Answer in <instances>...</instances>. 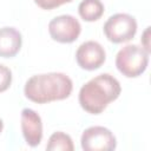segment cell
I'll return each mask as SVG.
<instances>
[{
  "label": "cell",
  "instance_id": "1",
  "mask_svg": "<svg viewBox=\"0 0 151 151\" xmlns=\"http://www.w3.org/2000/svg\"><path fill=\"white\" fill-rule=\"evenodd\" d=\"M72 90L71 78L61 72L34 74L27 79L24 86L25 97L37 104L66 99L71 96Z\"/></svg>",
  "mask_w": 151,
  "mask_h": 151
},
{
  "label": "cell",
  "instance_id": "2",
  "mask_svg": "<svg viewBox=\"0 0 151 151\" xmlns=\"http://www.w3.org/2000/svg\"><path fill=\"white\" fill-rule=\"evenodd\" d=\"M120 92L118 79L109 73H101L80 87L78 99L83 110L91 114H99L119 97Z\"/></svg>",
  "mask_w": 151,
  "mask_h": 151
},
{
  "label": "cell",
  "instance_id": "3",
  "mask_svg": "<svg viewBox=\"0 0 151 151\" xmlns=\"http://www.w3.org/2000/svg\"><path fill=\"white\" fill-rule=\"evenodd\" d=\"M149 54L150 53L139 45H125L116 55V67L126 78L139 77L147 67Z\"/></svg>",
  "mask_w": 151,
  "mask_h": 151
},
{
  "label": "cell",
  "instance_id": "4",
  "mask_svg": "<svg viewBox=\"0 0 151 151\" xmlns=\"http://www.w3.org/2000/svg\"><path fill=\"white\" fill-rule=\"evenodd\" d=\"M104 34L113 44L126 42L137 33V21L127 13H116L111 15L103 27Z\"/></svg>",
  "mask_w": 151,
  "mask_h": 151
},
{
  "label": "cell",
  "instance_id": "5",
  "mask_svg": "<svg viewBox=\"0 0 151 151\" xmlns=\"http://www.w3.org/2000/svg\"><path fill=\"white\" fill-rule=\"evenodd\" d=\"M80 144L85 151H112L117 146V139L111 130L97 125L84 130Z\"/></svg>",
  "mask_w": 151,
  "mask_h": 151
},
{
  "label": "cell",
  "instance_id": "6",
  "mask_svg": "<svg viewBox=\"0 0 151 151\" xmlns=\"http://www.w3.org/2000/svg\"><path fill=\"white\" fill-rule=\"evenodd\" d=\"M80 32V22L71 14L58 15L48 22V33L51 38L61 44H71L76 41Z\"/></svg>",
  "mask_w": 151,
  "mask_h": 151
},
{
  "label": "cell",
  "instance_id": "7",
  "mask_svg": "<svg viewBox=\"0 0 151 151\" xmlns=\"http://www.w3.org/2000/svg\"><path fill=\"white\" fill-rule=\"evenodd\" d=\"M106 59L104 47L94 40L83 42L76 52V60L80 68L86 71H94L99 68Z\"/></svg>",
  "mask_w": 151,
  "mask_h": 151
},
{
  "label": "cell",
  "instance_id": "8",
  "mask_svg": "<svg viewBox=\"0 0 151 151\" xmlns=\"http://www.w3.org/2000/svg\"><path fill=\"white\" fill-rule=\"evenodd\" d=\"M21 131L27 145L35 147L42 139L41 117L32 109H22L21 111Z\"/></svg>",
  "mask_w": 151,
  "mask_h": 151
},
{
  "label": "cell",
  "instance_id": "9",
  "mask_svg": "<svg viewBox=\"0 0 151 151\" xmlns=\"http://www.w3.org/2000/svg\"><path fill=\"white\" fill-rule=\"evenodd\" d=\"M22 45L21 33L12 26L0 28V57L12 58L17 55Z\"/></svg>",
  "mask_w": 151,
  "mask_h": 151
},
{
  "label": "cell",
  "instance_id": "10",
  "mask_svg": "<svg viewBox=\"0 0 151 151\" xmlns=\"http://www.w3.org/2000/svg\"><path fill=\"white\" fill-rule=\"evenodd\" d=\"M78 13L85 21H96L104 14V4L100 0H83L78 6Z\"/></svg>",
  "mask_w": 151,
  "mask_h": 151
},
{
  "label": "cell",
  "instance_id": "11",
  "mask_svg": "<svg viewBox=\"0 0 151 151\" xmlns=\"http://www.w3.org/2000/svg\"><path fill=\"white\" fill-rule=\"evenodd\" d=\"M73 149L74 146L72 138L67 133L61 131L52 133L46 145V150L48 151H73Z\"/></svg>",
  "mask_w": 151,
  "mask_h": 151
},
{
  "label": "cell",
  "instance_id": "12",
  "mask_svg": "<svg viewBox=\"0 0 151 151\" xmlns=\"http://www.w3.org/2000/svg\"><path fill=\"white\" fill-rule=\"evenodd\" d=\"M11 84H12V71L7 66L0 64V93L6 91L11 86Z\"/></svg>",
  "mask_w": 151,
  "mask_h": 151
},
{
  "label": "cell",
  "instance_id": "13",
  "mask_svg": "<svg viewBox=\"0 0 151 151\" xmlns=\"http://www.w3.org/2000/svg\"><path fill=\"white\" fill-rule=\"evenodd\" d=\"M73 0H34V2L42 9H53V8H57L64 4H68Z\"/></svg>",
  "mask_w": 151,
  "mask_h": 151
},
{
  "label": "cell",
  "instance_id": "14",
  "mask_svg": "<svg viewBox=\"0 0 151 151\" xmlns=\"http://www.w3.org/2000/svg\"><path fill=\"white\" fill-rule=\"evenodd\" d=\"M142 47L147 53H150V51H151V48H150V26H147L142 34Z\"/></svg>",
  "mask_w": 151,
  "mask_h": 151
},
{
  "label": "cell",
  "instance_id": "15",
  "mask_svg": "<svg viewBox=\"0 0 151 151\" xmlns=\"http://www.w3.org/2000/svg\"><path fill=\"white\" fill-rule=\"evenodd\" d=\"M2 129H4V122H2V119L0 118V133L2 132Z\"/></svg>",
  "mask_w": 151,
  "mask_h": 151
}]
</instances>
